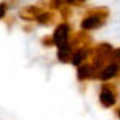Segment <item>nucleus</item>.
Returning a JSON list of instances; mask_svg holds the SVG:
<instances>
[{
    "label": "nucleus",
    "mask_w": 120,
    "mask_h": 120,
    "mask_svg": "<svg viewBox=\"0 0 120 120\" xmlns=\"http://www.w3.org/2000/svg\"><path fill=\"white\" fill-rule=\"evenodd\" d=\"M79 69H77V79L83 82V80H88V79H94L96 75H98V71L93 67V64H86V63H83V64L77 66Z\"/></svg>",
    "instance_id": "423d86ee"
},
{
    "label": "nucleus",
    "mask_w": 120,
    "mask_h": 120,
    "mask_svg": "<svg viewBox=\"0 0 120 120\" xmlns=\"http://www.w3.org/2000/svg\"><path fill=\"white\" fill-rule=\"evenodd\" d=\"M109 61H112V63H119V64H120V48H115V50H112V51H111Z\"/></svg>",
    "instance_id": "9b49d317"
},
{
    "label": "nucleus",
    "mask_w": 120,
    "mask_h": 120,
    "mask_svg": "<svg viewBox=\"0 0 120 120\" xmlns=\"http://www.w3.org/2000/svg\"><path fill=\"white\" fill-rule=\"evenodd\" d=\"M90 55H91V48H75L71 56V63L74 66H80L90 58Z\"/></svg>",
    "instance_id": "0eeeda50"
},
{
    "label": "nucleus",
    "mask_w": 120,
    "mask_h": 120,
    "mask_svg": "<svg viewBox=\"0 0 120 120\" xmlns=\"http://www.w3.org/2000/svg\"><path fill=\"white\" fill-rule=\"evenodd\" d=\"M71 35H72V29H71V26L67 24V22H61L59 26H56L55 32H53V42H55L56 46L59 45H64V43H67L69 42V38H71Z\"/></svg>",
    "instance_id": "f03ea898"
},
{
    "label": "nucleus",
    "mask_w": 120,
    "mask_h": 120,
    "mask_svg": "<svg viewBox=\"0 0 120 120\" xmlns=\"http://www.w3.org/2000/svg\"><path fill=\"white\" fill-rule=\"evenodd\" d=\"M85 2H86V0H64V3L69 5V7H80Z\"/></svg>",
    "instance_id": "ddd939ff"
},
{
    "label": "nucleus",
    "mask_w": 120,
    "mask_h": 120,
    "mask_svg": "<svg viewBox=\"0 0 120 120\" xmlns=\"http://www.w3.org/2000/svg\"><path fill=\"white\" fill-rule=\"evenodd\" d=\"M117 101V91L115 88L109 85V83H104L101 86V93H99V102H101L102 107H112Z\"/></svg>",
    "instance_id": "7ed1b4c3"
},
{
    "label": "nucleus",
    "mask_w": 120,
    "mask_h": 120,
    "mask_svg": "<svg viewBox=\"0 0 120 120\" xmlns=\"http://www.w3.org/2000/svg\"><path fill=\"white\" fill-rule=\"evenodd\" d=\"M109 18V10L106 7H101V8H94L90 10L88 15L82 19L80 26H82L83 30H93V29H98L106 24V21Z\"/></svg>",
    "instance_id": "f257e3e1"
},
{
    "label": "nucleus",
    "mask_w": 120,
    "mask_h": 120,
    "mask_svg": "<svg viewBox=\"0 0 120 120\" xmlns=\"http://www.w3.org/2000/svg\"><path fill=\"white\" fill-rule=\"evenodd\" d=\"M42 10L38 8L37 5H27V7H22L19 10V18L24 19V21H35L37 15Z\"/></svg>",
    "instance_id": "6e6552de"
},
{
    "label": "nucleus",
    "mask_w": 120,
    "mask_h": 120,
    "mask_svg": "<svg viewBox=\"0 0 120 120\" xmlns=\"http://www.w3.org/2000/svg\"><path fill=\"white\" fill-rule=\"evenodd\" d=\"M42 45H45V46L55 45V42H53V37H43V38H42Z\"/></svg>",
    "instance_id": "4468645a"
},
{
    "label": "nucleus",
    "mask_w": 120,
    "mask_h": 120,
    "mask_svg": "<svg viewBox=\"0 0 120 120\" xmlns=\"http://www.w3.org/2000/svg\"><path fill=\"white\" fill-rule=\"evenodd\" d=\"M10 8L8 2H0V19L5 18V15H7V10Z\"/></svg>",
    "instance_id": "f8f14e48"
},
{
    "label": "nucleus",
    "mask_w": 120,
    "mask_h": 120,
    "mask_svg": "<svg viewBox=\"0 0 120 120\" xmlns=\"http://www.w3.org/2000/svg\"><path fill=\"white\" fill-rule=\"evenodd\" d=\"M91 35L86 32V30H82V32H77L72 35V38H69V43L72 48H90L91 46Z\"/></svg>",
    "instance_id": "20e7f679"
},
{
    "label": "nucleus",
    "mask_w": 120,
    "mask_h": 120,
    "mask_svg": "<svg viewBox=\"0 0 120 120\" xmlns=\"http://www.w3.org/2000/svg\"><path fill=\"white\" fill-rule=\"evenodd\" d=\"M72 51H74V48L71 46L69 42L64 43V45H59L58 46V59H59L61 63H71Z\"/></svg>",
    "instance_id": "1a4fd4ad"
},
{
    "label": "nucleus",
    "mask_w": 120,
    "mask_h": 120,
    "mask_svg": "<svg viewBox=\"0 0 120 120\" xmlns=\"http://www.w3.org/2000/svg\"><path fill=\"white\" fill-rule=\"evenodd\" d=\"M55 19H56V16H55L53 11H50V10H42L37 15L35 21H37L38 24H42V26H51V24L55 22Z\"/></svg>",
    "instance_id": "9d476101"
},
{
    "label": "nucleus",
    "mask_w": 120,
    "mask_h": 120,
    "mask_svg": "<svg viewBox=\"0 0 120 120\" xmlns=\"http://www.w3.org/2000/svg\"><path fill=\"white\" fill-rule=\"evenodd\" d=\"M119 117H120V109H119Z\"/></svg>",
    "instance_id": "2eb2a0df"
},
{
    "label": "nucleus",
    "mask_w": 120,
    "mask_h": 120,
    "mask_svg": "<svg viewBox=\"0 0 120 120\" xmlns=\"http://www.w3.org/2000/svg\"><path fill=\"white\" fill-rule=\"evenodd\" d=\"M120 74V64L119 63H112V61H109L106 66H102L101 69L98 71V79L99 80H111V79H114V77H117V75Z\"/></svg>",
    "instance_id": "39448f33"
}]
</instances>
